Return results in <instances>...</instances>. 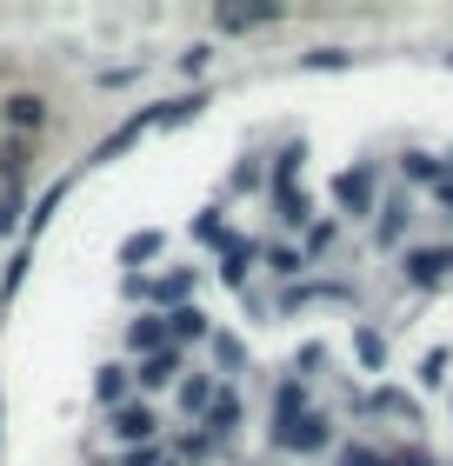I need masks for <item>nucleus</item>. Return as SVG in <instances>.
<instances>
[{
	"label": "nucleus",
	"instance_id": "f257e3e1",
	"mask_svg": "<svg viewBox=\"0 0 453 466\" xmlns=\"http://www.w3.org/2000/svg\"><path fill=\"white\" fill-rule=\"evenodd\" d=\"M334 440V427L320 413H300V420H287V427H273V447H287V453H320Z\"/></svg>",
	"mask_w": 453,
	"mask_h": 466
},
{
	"label": "nucleus",
	"instance_id": "f03ea898",
	"mask_svg": "<svg viewBox=\"0 0 453 466\" xmlns=\"http://www.w3.org/2000/svg\"><path fill=\"white\" fill-rule=\"evenodd\" d=\"M447 267H453V247H440V253H407V280H414V287H440Z\"/></svg>",
	"mask_w": 453,
	"mask_h": 466
},
{
	"label": "nucleus",
	"instance_id": "7ed1b4c3",
	"mask_svg": "<svg viewBox=\"0 0 453 466\" xmlns=\"http://www.w3.org/2000/svg\"><path fill=\"white\" fill-rule=\"evenodd\" d=\"M174 373H180V347H167V353H147L134 380H140V393H160V387H167Z\"/></svg>",
	"mask_w": 453,
	"mask_h": 466
},
{
	"label": "nucleus",
	"instance_id": "20e7f679",
	"mask_svg": "<svg viewBox=\"0 0 453 466\" xmlns=\"http://www.w3.org/2000/svg\"><path fill=\"white\" fill-rule=\"evenodd\" d=\"M233 427H241V393L221 387V393H213V407H207V433H213V440H227Z\"/></svg>",
	"mask_w": 453,
	"mask_h": 466
},
{
	"label": "nucleus",
	"instance_id": "39448f33",
	"mask_svg": "<svg viewBox=\"0 0 453 466\" xmlns=\"http://www.w3.org/2000/svg\"><path fill=\"white\" fill-rule=\"evenodd\" d=\"M0 114H7V127H20V134H34V127L47 120V100H40V94H7V107H0Z\"/></svg>",
	"mask_w": 453,
	"mask_h": 466
},
{
	"label": "nucleus",
	"instance_id": "423d86ee",
	"mask_svg": "<svg viewBox=\"0 0 453 466\" xmlns=\"http://www.w3.org/2000/svg\"><path fill=\"white\" fill-rule=\"evenodd\" d=\"M114 433L127 447H140V440H154V413L147 407H114Z\"/></svg>",
	"mask_w": 453,
	"mask_h": 466
},
{
	"label": "nucleus",
	"instance_id": "0eeeda50",
	"mask_svg": "<svg viewBox=\"0 0 453 466\" xmlns=\"http://www.w3.org/2000/svg\"><path fill=\"white\" fill-rule=\"evenodd\" d=\"M201 333H207L201 307H174V313H167V347H174V340H201Z\"/></svg>",
	"mask_w": 453,
	"mask_h": 466
},
{
	"label": "nucleus",
	"instance_id": "6e6552de",
	"mask_svg": "<svg viewBox=\"0 0 453 466\" xmlns=\"http://www.w3.org/2000/svg\"><path fill=\"white\" fill-rule=\"evenodd\" d=\"M213 393H221V387H213L207 373H193V380H180V407H187V413H207V407H213Z\"/></svg>",
	"mask_w": 453,
	"mask_h": 466
},
{
	"label": "nucleus",
	"instance_id": "1a4fd4ad",
	"mask_svg": "<svg viewBox=\"0 0 453 466\" xmlns=\"http://www.w3.org/2000/svg\"><path fill=\"white\" fill-rule=\"evenodd\" d=\"M334 194H340V200H347L354 214H360V207H366V194H374V174H366V167H360V174H340V180H334Z\"/></svg>",
	"mask_w": 453,
	"mask_h": 466
},
{
	"label": "nucleus",
	"instance_id": "9d476101",
	"mask_svg": "<svg viewBox=\"0 0 453 466\" xmlns=\"http://www.w3.org/2000/svg\"><path fill=\"white\" fill-rule=\"evenodd\" d=\"M134 347H140V353H167V327H160V313H140V320H134Z\"/></svg>",
	"mask_w": 453,
	"mask_h": 466
},
{
	"label": "nucleus",
	"instance_id": "9b49d317",
	"mask_svg": "<svg viewBox=\"0 0 453 466\" xmlns=\"http://www.w3.org/2000/svg\"><path fill=\"white\" fill-rule=\"evenodd\" d=\"M300 400H307V387H300V380H287V387L273 393V427H287V420H300Z\"/></svg>",
	"mask_w": 453,
	"mask_h": 466
},
{
	"label": "nucleus",
	"instance_id": "f8f14e48",
	"mask_svg": "<svg viewBox=\"0 0 453 466\" xmlns=\"http://www.w3.org/2000/svg\"><path fill=\"white\" fill-rule=\"evenodd\" d=\"M160 247H167V240H160V233H134V240H127V247H120V260H127V267H140V260H154V253H160Z\"/></svg>",
	"mask_w": 453,
	"mask_h": 466
},
{
	"label": "nucleus",
	"instance_id": "ddd939ff",
	"mask_svg": "<svg viewBox=\"0 0 453 466\" xmlns=\"http://www.w3.org/2000/svg\"><path fill=\"white\" fill-rule=\"evenodd\" d=\"M354 347H360V367H386V340H380L374 327H360V333H354Z\"/></svg>",
	"mask_w": 453,
	"mask_h": 466
},
{
	"label": "nucleus",
	"instance_id": "4468645a",
	"mask_svg": "<svg viewBox=\"0 0 453 466\" xmlns=\"http://www.w3.org/2000/svg\"><path fill=\"white\" fill-rule=\"evenodd\" d=\"M154 293H160V307H187V293H193V273H167V280H160Z\"/></svg>",
	"mask_w": 453,
	"mask_h": 466
},
{
	"label": "nucleus",
	"instance_id": "2eb2a0df",
	"mask_svg": "<svg viewBox=\"0 0 453 466\" xmlns=\"http://www.w3.org/2000/svg\"><path fill=\"white\" fill-rule=\"evenodd\" d=\"M94 393L107 400V407H120V400H127V373H120V367H100V380H94Z\"/></svg>",
	"mask_w": 453,
	"mask_h": 466
},
{
	"label": "nucleus",
	"instance_id": "dca6fc26",
	"mask_svg": "<svg viewBox=\"0 0 453 466\" xmlns=\"http://www.w3.org/2000/svg\"><path fill=\"white\" fill-rule=\"evenodd\" d=\"M267 20H280V7H253V14H221V27H267Z\"/></svg>",
	"mask_w": 453,
	"mask_h": 466
},
{
	"label": "nucleus",
	"instance_id": "f3484780",
	"mask_svg": "<svg viewBox=\"0 0 453 466\" xmlns=\"http://www.w3.org/2000/svg\"><path fill=\"white\" fill-rule=\"evenodd\" d=\"M407 174H414V180H447V160H434V154H407Z\"/></svg>",
	"mask_w": 453,
	"mask_h": 466
},
{
	"label": "nucleus",
	"instance_id": "a211bd4d",
	"mask_svg": "<svg viewBox=\"0 0 453 466\" xmlns=\"http://www.w3.org/2000/svg\"><path fill=\"white\" fill-rule=\"evenodd\" d=\"M213 360H221V367H241V360H247V347L233 340V333H213Z\"/></svg>",
	"mask_w": 453,
	"mask_h": 466
},
{
	"label": "nucleus",
	"instance_id": "6ab92c4d",
	"mask_svg": "<svg viewBox=\"0 0 453 466\" xmlns=\"http://www.w3.org/2000/svg\"><path fill=\"white\" fill-rule=\"evenodd\" d=\"M267 267L280 273V280H293V273L307 267V260H300V253H287V247H273V253H267Z\"/></svg>",
	"mask_w": 453,
	"mask_h": 466
},
{
	"label": "nucleus",
	"instance_id": "aec40b11",
	"mask_svg": "<svg viewBox=\"0 0 453 466\" xmlns=\"http://www.w3.org/2000/svg\"><path fill=\"white\" fill-rule=\"evenodd\" d=\"M440 373H447V353H427L420 360V380H427V387H440Z\"/></svg>",
	"mask_w": 453,
	"mask_h": 466
},
{
	"label": "nucleus",
	"instance_id": "412c9836",
	"mask_svg": "<svg viewBox=\"0 0 453 466\" xmlns=\"http://www.w3.org/2000/svg\"><path fill=\"white\" fill-rule=\"evenodd\" d=\"M400 227H407V214H400V207H386V220H380V240H400Z\"/></svg>",
	"mask_w": 453,
	"mask_h": 466
},
{
	"label": "nucleus",
	"instance_id": "4be33fe9",
	"mask_svg": "<svg viewBox=\"0 0 453 466\" xmlns=\"http://www.w3.org/2000/svg\"><path fill=\"white\" fill-rule=\"evenodd\" d=\"M14 214H20V187H7V200H0V233L14 227Z\"/></svg>",
	"mask_w": 453,
	"mask_h": 466
},
{
	"label": "nucleus",
	"instance_id": "5701e85b",
	"mask_svg": "<svg viewBox=\"0 0 453 466\" xmlns=\"http://www.w3.org/2000/svg\"><path fill=\"white\" fill-rule=\"evenodd\" d=\"M434 194H440V207L453 214V180H434Z\"/></svg>",
	"mask_w": 453,
	"mask_h": 466
}]
</instances>
